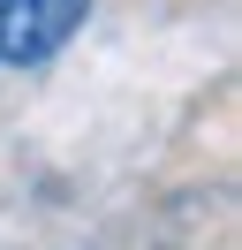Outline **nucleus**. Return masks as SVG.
I'll return each instance as SVG.
<instances>
[{"instance_id":"f257e3e1","label":"nucleus","mask_w":242,"mask_h":250,"mask_svg":"<svg viewBox=\"0 0 242 250\" xmlns=\"http://www.w3.org/2000/svg\"><path fill=\"white\" fill-rule=\"evenodd\" d=\"M91 0H0V68H38L83 31Z\"/></svg>"}]
</instances>
